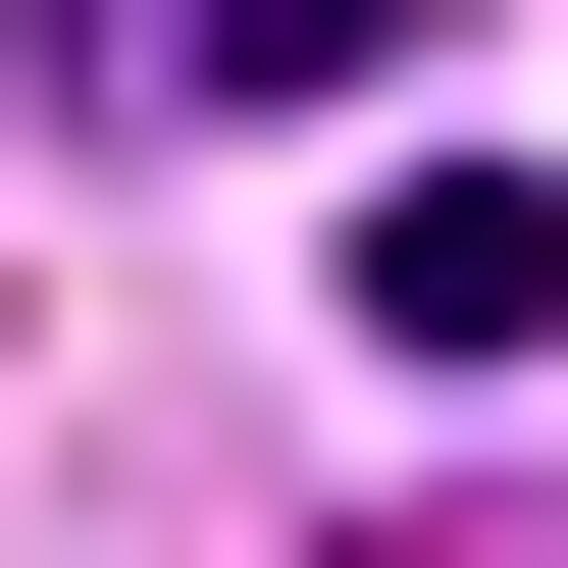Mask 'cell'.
<instances>
[{
  "instance_id": "cell-1",
  "label": "cell",
  "mask_w": 568,
  "mask_h": 568,
  "mask_svg": "<svg viewBox=\"0 0 568 568\" xmlns=\"http://www.w3.org/2000/svg\"><path fill=\"white\" fill-rule=\"evenodd\" d=\"M362 362H568V155H362Z\"/></svg>"
},
{
  "instance_id": "cell-2",
  "label": "cell",
  "mask_w": 568,
  "mask_h": 568,
  "mask_svg": "<svg viewBox=\"0 0 568 568\" xmlns=\"http://www.w3.org/2000/svg\"><path fill=\"white\" fill-rule=\"evenodd\" d=\"M414 0H52V104H362Z\"/></svg>"
}]
</instances>
